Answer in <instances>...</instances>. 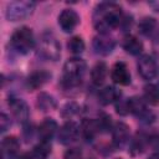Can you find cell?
Returning a JSON list of instances; mask_svg holds the SVG:
<instances>
[{"label": "cell", "instance_id": "8fae6325", "mask_svg": "<svg viewBox=\"0 0 159 159\" xmlns=\"http://www.w3.org/2000/svg\"><path fill=\"white\" fill-rule=\"evenodd\" d=\"M78 134H80V127L75 122H66L58 129V142L67 145L75 142L78 138Z\"/></svg>", "mask_w": 159, "mask_h": 159}, {"label": "cell", "instance_id": "4fadbf2b", "mask_svg": "<svg viewBox=\"0 0 159 159\" xmlns=\"http://www.w3.org/2000/svg\"><path fill=\"white\" fill-rule=\"evenodd\" d=\"M112 138H113V145L118 149H122L129 140V127L122 122L117 123L113 127Z\"/></svg>", "mask_w": 159, "mask_h": 159}, {"label": "cell", "instance_id": "5bb4252c", "mask_svg": "<svg viewBox=\"0 0 159 159\" xmlns=\"http://www.w3.org/2000/svg\"><path fill=\"white\" fill-rule=\"evenodd\" d=\"M20 143L15 137H5L1 142V159H14Z\"/></svg>", "mask_w": 159, "mask_h": 159}, {"label": "cell", "instance_id": "7a4b0ae2", "mask_svg": "<svg viewBox=\"0 0 159 159\" xmlns=\"http://www.w3.org/2000/svg\"><path fill=\"white\" fill-rule=\"evenodd\" d=\"M86 70H87V65L82 58H78V57L70 58L63 66L61 86L65 89L77 87L83 78Z\"/></svg>", "mask_w": 159, "mask_h": 159}, {"label": "cell", "instance_id": "603a6c76", "mask_svg": "<svg viewBox=\"0 0 159 159\" xmlns=\"http://www.w3.org/2000/svg\"><path fill=\"white\" fill-rule=\"evenodd\" d=\"M157 26H158V22L153 17H143L139 24H138V29H139V32L143 34L144 36H150L154 34V31L157 30Z\"/></svg>", "mask_w": 159, "mask_h": 159}, {"label": "cell", "instance_id": "277c9868", "mask_svg": "<svg viewBox=\"0 0 159 159\" xmlns=\"http://www.w3.org/2000/svg\"><path fill=\"white\" fill-rule=\"evenodd\" d=\"M35 9V2L29 0H17L11 1L6 6V19L9 21H19L32 14Z\"/></svg>", "mask_w": 159, "mask_h": 159}, {"label": "cell", "instance_id": "484cf974", "mask_svg": "<svg viewBox=\"0 0 159 159\" xmlns=\"http://www.w3.org/2000/svg\"><path fill=\"white\" fill-rule=\"evenodd\" d=\"M77 112H78V106L76 103H73V102H70V103H67V104L63 106V108L61 111V114L65 118H70L73 114H76Z\"/></svg>", "mask_w": 159, "mask_h": 159}, {"label": "cell", "instance_id": "7c38bea8", "mask_svg": "<svg viewBox=\"0 0 159 159\" xmlns=\"http://www.w3.org/2000/svg\"><path fill=\"white\" fill-rule=\"evenodd\" d=\"M111 77L114 83L119 86H128L130 83V73L127 65L122 61L116 62L111 71Z\"/></svg>", "mask_w": 159, "mask_h": 159}, {"label": "cell", "instance_id": "2e32d148", "mask_svg": "<svg viewBox=\"0 0 159 159\" xmlns=\"http://www.w3.org/2000/svg\"><path fill=\"white\" fill-rule=\"evenodd\" d=\"M119 97H120L119 89H117L113 86H107L103 89H101L98 93V101L103 106H108L113 102L119 101Z\"/></svg>", "mask_w": 159, "mask_h": 159}, {"label": "cell", "instance_id": "30bf717a", "mask_svg": "<svg viewBox=\"0 0 159 159\" xmlns=\"http://www.w3.org/2000/svg\"><path fill=\"white\" fill-rule=\"evenodd\" d=\"M80 22L78 14L72 9H65L58 15V25L65 32H72Z\"/></svg>", "mask_w": 159, "mask_h": 159}, {"label": "cell", "instance_id": "7402d4cb", "mask_svg": "<svg viewBox=\"0 0 159 159\" xmlns=\"http://www.w3.org/2000/svg\"><path fill=\"white\" fill-rule=\"evenodd\" d=\"M52 147L50 140H41L39 144H36L32 149V158L34 159H47L48 155L51 154Z\"/></svg>", "mask_w": 159, "mask_h": 159}, {"label": "cell", "instance_id": "83f0119b", "mask_svg": "<svg viewBox=\"0 0 159 159\" xmlns=\"http://www.w3.org/2000/svg\"><path fill=\"white\" fill-rule=\"evenodd\" d=\"M116 111H117V113H119L120 116H125V114H128V113H129L128 99H125V101H120V99H119V102H118L117 106H116Z\"/></svg>", "mask_w": 159, "mask_h": 159}, {"label": "cell", "instance_id": "d6986e66", "mask_svg": "<svg viewBox=\"0 0 159 159\" xmlns=\"http://www.w3.org/2000/svg\"><path fill=\"white\" fill-rule=\"evenodd\" d=\"M81 129H82V134L87 140H91L96 137V134L101 130L99 128V123L96 119H83L82 124H81Z\"/></svg>", "mask_w": 159, "mask_h": 159}, {"label": "cell", "instance_id": "ac0fdd59", "mask_svg": "<svg viewBox=\"0 0 159 159\" xmlns=\"http://www.w3.org/2000/svg\"><path fill=\"white\" fill-rule=\"evenodd\" d=\"M123 48L125 50V52L133 55V56H137L139 55L142 51H143V43L142 41L133 36V35H127L124 39H123Z\"/></svg>", "mask_w": 159, "mask_h": 159}, {"label": "cell", "instance_id": "ba28073f", "mask_svg": "<svg viewBox=\"0 0 159 159\" xmlns=\"http://www.w3.org/2000/svg\"><path fill=\"white\" fill-rule=\"evenodd\" d=\"M114 46H116L114 40L111 36H108L107 34H101V35L96 36L92 41V47H93L94 52L101 56L109 55L113 51Z\"/></svg>", "mask_w": 159, "mask_h": 159}, {"label": "cell", "instance_id": "5b68a950", "mask_svg": "<svg viewBox=\"0 0 159 159\" xmlns=\"http://www.w3.org/2000/svg\"><path fill=\"white\" fill-rule=\"evenodd\" d=\"M39 52L46 60L57 61L61 56V46L51 34H43L39 45Z\"/></svg>", "mask_w": 159, "mask_h": 159}, {"label": "cell", "instance_id": "6da1fadb", "mask_svg": "<svg viewBox=\"0 0 159 159\" xmlns=\"http://www.w3.org/2000/svg\"><path fill=\"white\" fill-rule=\"evenodd\" d=\"M93 26L101 34L120 26L123 15L122 9L116 2H101L93 11Z\"/></svg>", "mask_w": 159, "mask_h": 159}, {"label": "cell", "instance_id": "d6a6232c", "mask_svg": "<svg viewBox=\"0 0 159 159\" xmlns=\"http://www.w3.org/2000/svg\"><path fill=\"white\" fill-rule=\"evenodd\" d=\"M16 159H32V155H30V154H22L21 157H19Z\"/></svg>", "mask_w": 159, "mask_h": 159}, {"label": "cell", "instance_id": "e0dca14e", "mask_svg": "<svg viewBox=\"0 0 159 159\" xmlns=\"http://www.w3.org/2000/svg\"><path fill=\"white\" fill-rule=\"evenodd\" d=\"M58 130V125L56 120L52 118H46L39 127V135L41 140H51V138L55 135V133Z\"/></svg>", "mask_w": 159, "mask_h": 159}, {"label": "cell", "instance_id": "9a60e30c", "mask_svg": "<svg viewBox=\"0 0 159 159\" xmlns=\"http://www.w3.org/2000/svg\"><path fill=\"white\" fill-rule=\"evenodd\" d=\"M51 80V73L47 72V71H35L32 72L29 78H27V87L34 91V89H37L40 87H42L45 83H47L48 81Z\"/></svg>", "mask_w": 159, "mask_h": 159}, {"label": "cell", "instance_id": "52a82bcc", "mask_svg": "<svg viewBox=\"0 0 159 159\" xmlns=\"http://www.w3.org/2000/svg\"><path fill=\"white\" fill-rule=\"evenodd\" d=\"M128 107H129V112L133 113L135 117H138L143 122H150L154 119L153 113L149 109H147L145 102L139 97L128 98Z\"/></svg>", "mask_w": 159, "mask_h": 159}, {"label": "cell", "instance_id": "d4e9b609", "mask_svg": "<svg viewBox=\"0 0 159 159\" xmlns=\"http://www.w3.org/2000/svg\"><path fill=\"white\" fill-rule=\"evenodd\" d=\"M67 47L72 53L80 55V53H82L84 51V42L80 36H73V37H71L68 40Z\"/></svg>", "mask_w": 159, "mask_h": 159}, {"label": "cell", "instance_id": "f546056e", "mask_svg": "<svg viewBox=\"0 0 159 159\" xmlns=\"http://www.w3.org/2000/svg\"><path fill=\"white\" fill-rule=\"evenodd\" d=\"M98 123H99V128L101 129H109L111 125H112V122H111V117L108 116H102L99 119H98Z\"/></svg>", "mask_w": 159, "mask_h": 159}, {"label": "cell", "instance_id": "f1b7e54d", "mask_svg": "<svg viewBox=\"0 0 159 159\" xmlns=\"http://www.w3.org/2000/svg\"><path fill=\"white\" fill-rule=\"evenodd\" d=\"M10 124H11L10 118L5 113H1V116H0V129H1V132H5L10 127Z\"/></svg>", "mask_w": 159, "mask_h": 159}, {"label": "cell", "instance_id": "4dcf8cb0", "mask_svg": "<svg viewBox=\"0 0 159 159\" xmlns=\"http://www.w3.org/2000/svg\"><path fill=\"white\" fill-rule=\"evenodd\" d=\"M153 50H154L155 56L159 58V34L157 35V37H155L154 41H153Z\"/></svg>", "mask_w": 159, "mask_h": 159}, {"label": "cell", "instance_id": "9c48e42d", "mask_svg": "<svg viewBox=\"0 0 159 159\" xmlns=\"http://www.w3.org/2000/svg\"><path fill=\"white\" fill-rule=\"evenodd\" d=\"M9 107L12 116L21 123H26L29 119V107L26 102L19 97H9Z\"/></svg>", "mask_w": 159, "mask_h": 159}, {"label": "cell", "instance_id": "1f68e13d", "mask_svg": "<svg viewBox=\"0 0 159 159\" xmlns=\"http://www.w3.org/2000/svg\"><path fill=\"white\" fill-rule=\"evenodd\" d=\"M149 5H150V6H153L155 11H159V1H155V2H149Z\"/></svg>", "mask_w": 159, "mask_h": 159}, {"label": "cell", "instance_id": "ffe728a7", "mask_svg": "<svg viewBox=\"0 0 159 159\" xmlns=\"http://www.w3.org/2000/svg\"><path fill=\"white\" fill-rule=\"evenodd\" d=\"M106 76H107V65L104 62H102V61L97 62L92 67V71H91V80H92V82L96 86H99V84H102L104 82Z\"/></svg>", "mask_w": 159, "mask_h": 159}, {"label": "cell", "instance_id": "44dd1931", "mask_svg": "<svg viewBox=\"0 0 159 159\" xmlns=\"http://www.w3.org/2000/svg\"><path fill=\"white\" fill-rule=\"evenodd\" d=\"M36 106L42 112H47V111H52V109L56 108V101L51 94H48L46 92H41L37 96Z\"/></svg>", "mask_w": 159, "mask_h": 159}, {"label": "cell", "instance_id": "8992f818", "mask_svg": "<svg viewBox=\"0 0 159 159\" xmlns=\"http://www.w3.org/2000/svg\"><path fill=\"white\" fill-rule=\"evenodd\" d=\"M138 72L139 75L144 78V80H153L158 76L159 73V67L157 61L149 56V55H144L138 60Z\"/></svg>", "mask_w": 159, "mask_h": 159}, {"label": "cell", "instance_id": "3957f363", "mask_svg": "<svg viewBox=\"0 0 159 159\" xmlns=\"http://www.w3.org/2000/svg\"><path fill=\"white\" fill-rule=\"evenodd\" d=\"M11 46L12 48L21 53V55H26L29 53L34 46H35V37H34V32L30 27L27 26H22L15 30V32L11 36Z\"/></svg>", "mask_w": 159, "mask_h": 159}, {"label": "cell", "instance_id": "cb8c5ba5", "mask_svg": "<svg viewBox=\"0 0 159 159\" xmlns=\"http://www.w3.org/2000/svg\"><path fill=\"white\" fill-rule=\"evenodd\" d=\"M144 99L149 104H158L159 103V86L157 84H147L144 87Z\"/></svg>", "mask_w": 159, "mask_h": 159}, {"label": "cell", "instance_id": "4316f807", "mask_svg": "<svg viewBox=\"0 0 159 159\" xmlns=\"http://www.w3.org/2000/svg\"><path fill=\"white\" fill-rule=\"evenodd\" d=\"M63 159H83V155L78 148H70L66 150Z\"/></svg>", "mask_w": 159, "mask_h": 159}, {"label": "cell", "instance_id": "836d02e7", "mask_svg": "<svg viewBox=\"0 0 159 159\" xmlns=\"http://www.w3.org/2000/svg\"><path fill=\"white\" fill-rule=\"evenodd\" d=\"M149 159H159V154H152L149 157Z\"/></svg>", "mask_w": 159, "mask_h": 159}]
</instances>
